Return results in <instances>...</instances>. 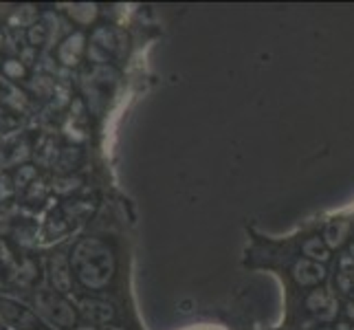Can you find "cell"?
I'll return each instance as SVG.
<instances>
[{
  "label": "cell",
  "mask_w": 354,
  "mask_h": 330,
  "mask_svg": "<svg viewBox=\"0 0 354 330\" xmlns=\"http://www.w3.org/2000/svg\"><path fill=\"white\" fill-rule=\"evenodd\" d=\"M71 266L84 286L100 291L108 286V282L115 275V255L106 242L97 238H86L77 242L75 249H73Z\"/></svg>",
  "instance_id": "obj_1"
},
{
  "label": "cell",
  "mask_w": 354,
  "mask_h": 330,
  "mask_svg": "<svg viewBox=\"0 0 354 330\" xmlns=\"http://www.w3.org/2000/svg\"><path fill=\"white\" fill-rule=\"evenodd\" d=\"M35 313L42 317V322L51 324L59 330H71L77 324V311L73 309V304L66 302L62 293L55 288H40L33 295Z\"/></svg>",
  "instance_id": "obj_2"
},
{
  "label": "cell",
  "mask_w": 354,
  "mask_h": 330,
  "mask_svg": "<svg viewBox=\"0 0 354 330\" xmlns=\"http://www.w3.org/2000/svg\"><path fill=\"white\" fill-rule=\"evenodd\" d=\"M0 322L14 330H48L38 313L9 297H0Z\"/></svg>",
  "instance_id": "obj_3"
},
{
  "label": "cell",
  "mask_w": 354,
  "mask_h": 330,
  "mask_svg": "<svg viewBox=\"0 0 354 330\" xmlns=\"http://www.w3.org/2000/svg\"><path fill=\"white\" fill-rule=\"evenodd\" d=\"M48 273H51V282L57 293H68L73 288V266L64 253H55L51 262H48Z\"/></svg>",
  "instance_id": "obj_4"
},
{
  "label": "cell",
  "mask_w": 354,
  "mask_h": 330,
  "mask_svg": "<svg viewBox=\"0 0 354 330\" xmlns=\"http://www.w3.org/2000/svg\"><path fill=\"white\" fill-rule=\"evenodd\" d=\"M80 315L84 322L88 324H108L115 317V311L111 304H106L102 300H82L80 302Z\"/></svg>",
  "instance_id": "obj_5"
},
{
  "label": "cell",
  "mask_w": 354,
  "mask_h": 330,
  "mask_svg": "<svg viewBox=\"0 0 354 330\" xmlns=\"http://www.w3.org/2000/svg\"><path fill=\"white\" fill-rule=\"evenodd\" d=\"M27 104H29L27 95H24L9 77H5L3 73H0V106L11 108V110H24Z\"/></svg>",
  "instance_id": "obj_6"
},
{
  "label": "cell",
  "mask_w": 354,
  "mask_h": 330,
  "mask_svg": "<svg viewBox=\"0 0 354 330\" xmlns=\"http://www.w3.org/2000/svg\"><path fill=\"white\" fill-rule=\"evenodd\" d=\"M84 35L82 33H73L68 38L57 46V59L62 62L64 66H75L80 59H82V53H84Z\"/></svg>",
  "instance_id": "obj_7"
},
{
  "label": "cell",
  "mask_w": 354,
  "mask_h": 330,
  "mask_svg": "<svg viewBox=\"0 0 354 330\" xmlns=\"http://www.w3.org/2000/svg\"><path fill=\"white\" fill-rule=\"evenodd\" d=\"M326 275V271L315 262H308V260H301L297 266H295V279L301 284V286H313L317 282H322Z\"/></svg>",
  "instance_id": "obj_8"
},
{
  "label": "cell",
  "mask_w": 354,
  "mask_h": 330,
  "mask_svg": "<svg viewBox=\"0 0 354 330\" xmlns=\"http://www.w3.org/2000/svg\"><path fill=\"white\" fill-rule=\"evenodd\" d=\"M77 163H80V150L77 148H64V150H59L53 167H57L59 172H71V169H75Z\"/></svg>",
  "instance_id": "obj_9"
},
{
  "label": "cell",
  "mask_w": 354,
  "mask_h": 330,
  "mask_svg": "<svg viewBox=\"0 0 354 330\" xmlns=\"http://www.w3.org/2000/svg\"><path fill=\"white\" fill-rule=\"evenodd\" d=\"M27 38H29V44L31 46H42L44 42H46V38H48V31H46V27L42 22H35V24H31L29 27V33H27Z\"/></svg>",
  "instance_id": "obj_10"
},
{
  "label": "cell",
  "mask_w": 354,
  "mask_h": 330,
  "mask_svg": "<svg viewBox=\"0 0 354 330\" xmlns=\"http://www.w3.org/2000/svg\"><path fill=\"white\" fill-rule=\"evenodd\" d=\"M3 75L9 77V80H22L27 75V68L20 64V59H7L3 64Z\"/></svg>",
  "instance_id": "obj_11"
},
{
  "label": "cell",
  "mask_w": 354,
  "mask_h": 330,
  "mask_svg": "<svg viewBox=\"0 0 354 330\" xmlns=\"http://www.w3.org/2000/svg\"><path fill=\"white\" fill-rule=\"evenodd\" d=\"M346 231H348V225H346V223L330 225V227H328V231H326L328 244H330V247H337V244H341V242H344Z\"/></svg>",
  "instance_id": "obj_12"
},
{
  "label": "cell",
  "mask_w": 354,
  "mask_h": 330,
  "mask_svg": "<svg viewBox=\"0 0 354 330\" xmlns=\"http://www.w3.org/2000/svg\"><path fill=\"white\" fill-rule=\"evenodd\" d=\"M304 251H306V255H310L313 260H326L328 258V251H326L324 244L319 242V238L308 240L306 244H304Z\"/></svg>",
  "instance_id": "obj_13"
},
{
  "label": "cell",
  "mask_w": 354,
  "mask_h": 330,
  "mask_svg": "<svg viewBox=\"0 0 354 330\" xmlns=\"http://www.w3.org/2000/svg\"><path fill=\"white\" fill-rule=\"evenodd\" d=\"M33 178H35V169L31 165H22L18 169V174H16V185L18 187H29L31 183H35Z\"/></svg>",
  "instance_id": "obj_14"
},
{
  "label": "cell",
  "mask_w": 354,
  "mask_h": 330,
  "mask_svg": "<svg viewBox=\"0 0 354 330\" xmlns=\"http://www.w3.org/2000/svg\"><path fill=\"white\" fill-rule=\"evenodd\" d=\"M11 262H14V258H11V253L7 249V244L0 240V273L7 271V268L11 266Z\"/></svg>",
  "instance_id": "obj_15"
},
{
  "label": "cell",
  "mask_w": 354,
  "mask_h": 330,
  "mask_svg": "<svg viewBox=\"0 0 354 330\" xmlns=\"http://www.w3.org/2000/svg\"><path fill=\"white\" fill-rule=\"evenodd\" d=\"M350 317H352V320H354V306L350 309Z\"/></svg>",
  "instance_id": "obj_16"
}]
</instances>
